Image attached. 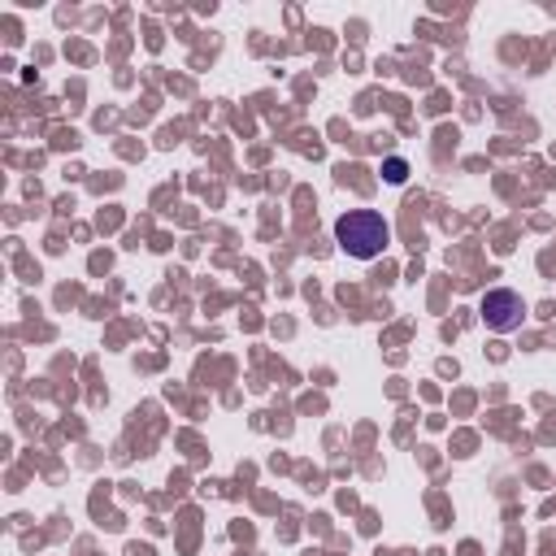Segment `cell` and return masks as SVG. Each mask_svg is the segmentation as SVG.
Instances as JSON below:
<instances>
[{"instance_id": "obj_2", "label": "cell", "mask_w": 556, "mask_h": 556, "mask_svg": "<svg viewBox=\"0 0 556 556\" xmlns=\"http://www.w3.org/2000/svg\"><path fill=\"white\" fill-rule=\"evenodd\" d=\"M482 321L491 326V330H513V326H521V295L517 291H486L482 295Z\"/></svg>"}, {"instance_id": "obj_1", "label": "cell", "mask_w": 556, "mask_h": 556, "mask_svg": "<svg viewBox=\"0 0 556 556\" xmlns=\"http://www.w3.org/2000/svg\"><path fill=\"white\" fill-rule=\"evenodd\" d=\"M334 239H339V248H343L348 256L369 261V256H378V252L391 243V226H387V217L374 213V208H348V213L334 222Z\"/></svg>"}, {"instance_id": "obj_3", "label": "cell", "mask_w": 556, "mask_h": 556, "mask_svg": "<svg viewBox=\"0 0 556 556\" xmlns=\"http://www.w3.org/2000/svg\"><path fill=\"white\" fill-rule=\"evenodd\" d=\"M404 174H408V165H404L400 156H391V161H387V178H391V182H404Z\"/></svg>"}]
</instances>
